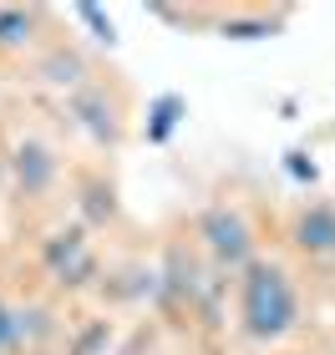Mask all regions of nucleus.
<instances>
[{"label": "nucleus", "mask_w": 335, "mask_h": 355, "mask_svg": "<svg viewBox=\"0 0 335 355\" xmlns=\"http://www.w3.org/2000/svg\"><path fill=\"white\" fill-rule=\"evenodd\" d=\"M244 325L254 340H280L295 325V289L275 264H254L244 279Z\"/></svg>", "instance_id": "obj_1"}, {"label": "nucleus", "mask_w": 335, "mask_h": 355, "mask_svg": "<svg viewBox=\"0 0 335 355\" xmlns=\"http://www.w3.org/2000/svg\"><path fill=\"white\" fill-rule=\"evenodd\" d=\"M203 239H209V249L218 254L223 264H244L249 259V223L239 214H229V208L203 214Z\"/></svg>", "instance_id": "obj_2"}, {"label": "nucleus", "mask_w": 335, "mask_h": 355, "mask_svg": "<svg viewBox=\"0 0 335 355\" xmlns=\"http://www.w3.org/2000/svg\"><path fill=\"white\" fill-rule=\"evenodd\" d=\"M46 269L67 284H82L92 274V254H87V239L82 234H56L46 239Z\"/></svg>", "instance_id": "obj_3"}, {"label": "nucleus", "mask_w": 335, "mask_h": 355, "mask_svg": "<svg viewBox=\"0 0 335 355\" xmlns=\"http://www.w3.org/2000/svg\"><path fill=\"white\" fill-rule=\"evenodd\" d=\"M295 244L305 254H335V208H310L295 223Z\"/></svg>", "instance_id": "obj_4"}, {"label": "nucleus", "mask_w": 335, "mask_h": 355, "mask_svg": "<svg viewBox=\"0 0 335 355\" xmlns=\"http://www.w3.org/2000/svg\"><path fill=\"white\" fill-rule=\"evenodd\" d=\"M15 178H21L31 193H41L51 183V157H46L41 142H21V153H15Z\"/></svg>", "instance_id": "obj_5"}, {"label": "nucleus", "mask_w": 335, "mask_h": 355, "mask_svg": "<svg viewBox=\"0 0 335 355\" xmlns=\"http://www.w3.org/2000/svg\"><path fill=\"white\" fill-rule=\"evenodd\" d=\"M183 96H157V107H153V122H148V137L153 142H168V132L183 122Z\"/></svg>", "instance_id": "obj_6"}, {"label": "nucleus", "mask_w": 335, "mask_h": 355, "mask_svg": "<svg viewBox=\"0 0 335 355\" xmlns=\"http://www.w3.org/2000/svg\"><path fill=\"white\" fill-rule=\"evenodd\" d=\"M31 31V15L26 10H0V46H21Z\"/></svg>", "instance_id": "obj_7"}, {"label": "nucleus", "mask_w": 335, "mask_h": 355, "mask_svg": "<svg viewBox=\"0 0 335 355\" xmlns=\"http://www.w3.org/2000/svg\"><path fill=\"white\" fill-rule=\"evenodd\" d=\"M21 335H26V320H21V315H10L6 304H0V350H10L15 340H21Z\"/></svg>", "instance_id": "obj_8"}, {"label": "nucleus", "mask_w": 335, "mask_h": 355, "mask_svg": "<svg viewBox=\"0 0 335 355\" xmlns=\"http://www.w3.org/2000/svg\"><path fill=\"white\" fill-rule=\"evenodd\" d=\"M76 15H82V21H87L92 31H97V41H112V21H107V15H102L97 6H82V10H76Z\"/></svg>", "instance_id": "obj_9"}]
</instances>
